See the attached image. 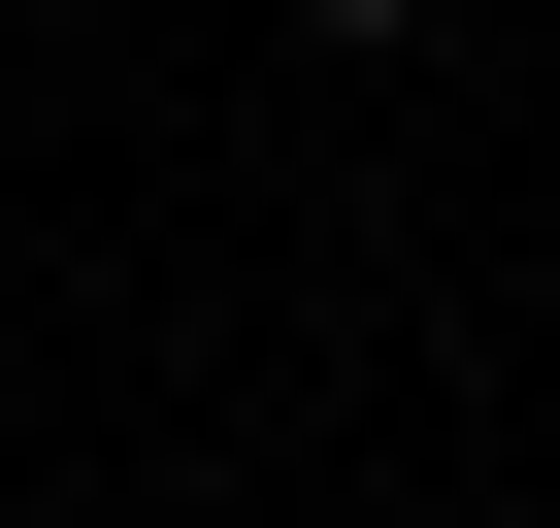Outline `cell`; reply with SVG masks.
Segmentation results:
<instances>
[{
  "instance_id": "cell-1",
  "label": "cell",
  "mask_w": 560,
  "mask_h": 528,
  "mask_svg": "<svg viewBox=\"0 0 560 528\" xmlns=\"http://www.w3.org/2000/svg\"><path fill=\"white\" fill-rule=\"evenodd\" d=\"M330 34H396V0H330Z\"/></svg>"
}]
</instances>
